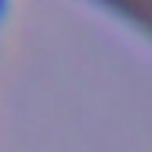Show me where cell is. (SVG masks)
<instances>
[{
    "label": "cell",
    "mask_w": 152,
    "mask_h": 152,
    "mask_svg": "<svg viewBox=\"0 0 152 152\" xmlns=\"http://www.w3.org/2000/svg\"><path fill=\"white\" fill-rule=\"evenodd\" d=\"M3 3H7V0H0V7H3Z\"/></svg>",
    "instance_id": "obj_1"
}]
</instances>
